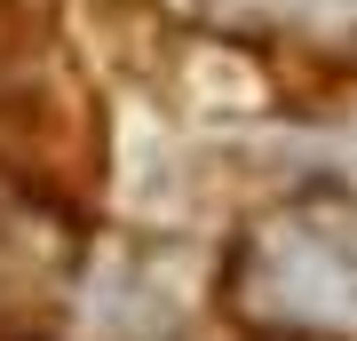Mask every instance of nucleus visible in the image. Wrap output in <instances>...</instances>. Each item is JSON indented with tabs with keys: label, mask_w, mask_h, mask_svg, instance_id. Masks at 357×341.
<instances>
[{
	"label": "nucleus",
	"mask_w": 357,
	"mask_h": 341,
	"mask_svg": "<svg viewBox=\"0 0 357 341\" xmlns=\"http://www.w3.org/2000/svg\"><path fill=\"white\" fill-rule=\"evenodd\" d=\"M230 302L255 341H357V206L286 199L238 238Z\"/></svg>",
	"instance_id": "obj_1"
},
{
	"label": "nucleus",
	"mask_w": 357,
	"mask_h": 341,
	"mask_svg": "<svg viewBox=\"0 0 357 341\" xmlns=\"http://www.w3.org/2000/svg\"><path fill=\"white\" fill-rule=\"evenodd\" d=\"M159 8L206 40H278L286 32V0H159Z\"/></svg>",
	"instance_id": "obj_2"
},
{
	"label": "nucleus",
	"mask_w": 357,
	"mask_h": 341,
	"mask_svg": "<svg viewBox=\"0 0 357 341\" xmlns=\"http://www.w3.org/2000/svg\"><path fill=\"white\" fill-rule=\"evenodd\" d=\"M286 48H310V56H342L357 63V0H286Z\"/></svg>",
	"instance_id": "obj_3"
}]
</instances>
